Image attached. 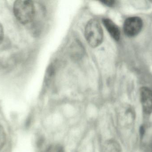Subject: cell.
<instances>
[{
  "instance_id": "obj_6",
  "label": "cell",
  "mask_w": 152,
  "mask_h": 152,
  "mask_svg": "<svg viewBox=\"0 0 152 152\" xmlns=\"http://www.w3.org/2000/svg\"><path fill=\"white\" fill-rule=\"evenodd\" d=\"M102 152H122L119 144L114 140L106 141L103 147Z\"/></svg>"
},
{
  "instance_id": "obj_3",
  "label": "cell",
  "mask_w": 152,
  "mask_h": 152,
  "mask_svg": "<svg viewBox=\"0 0 152 152\" xmlns=\"http://www.w3.org/2000/svg\"><path fill=\"white\" fill-rule=\"evenodd\" d=\"M143 23L141 18L131 17L125 20L123 25V30L126 35L134 37L139 34L142 29Z\"/></svg>"
},
{
  "instance_id": "obj_2",
  "label": "cell",
  "mask_w": 152,
  "mask_h": 152,
  "mask_svg": "<svg viewBox=\"0 0 152 152\" xmlns=\"http://www.w3.org/2000/svg\"><path fill=\"white\" fill-rule=\"evenodd\" d=\"M86 39L90 46H98L103 39V32L99 21L92 19L88 21L85 29Z\"/></svg>"
},
{
  "instance_id": "obj_1",
  "label": "cell",
  "mask_w": 152,
  "mask_h": 152,
  "mask_svg": "<svg viewBox=\"0 0 152 152\" xmlns=\"http://www.w3.org/2000/svg\"><path fill=\"white\" fill-rule=\"evenodd\" d=\"M13 12L19 21L22 24L30 23L34 19L35 9L31 1H17L13 4Z\"/></svg>"
},
{
  "instance_id": "obj_8",
  "label": "cell",
  "mask_w": 152,
  "mask_h": 152,
  "mask_svg": "<svg viewBox=\"0 0 152 152\" xmlns=\"http://www.w3.org/2000/svg\"><path fill=\"white\" fill-rule=\"evenodd\" d=\"M45 152H65L64 148L60 145H53L48 147Z\"/></svg>"
},
{
  "instance_id": "obj_10",
  "label": "cell",
  "mask_w": 152,
  "mask_h": 152,
  "mask_svg": "<svg viewBox=\"0 0 152 152\" xmlns=\"http://www.w3.org/2000/svg\"><path fill=\"white\" fill-rule=\"evenodd\" d=\"M102 2L107 6H111L115 4V1L112 0H107V1H102Z\"/></svg>"
},
{
  "instance_id": "obj_5",
  "label": "cell",
  "mask_w": 152,
  "mask_h": 152,
  "mask_svg": "<svg viewBox=\"0 0 152 152\" xmlns=\"http://www.w3.org/2000/svg\"><path fill=\"white\" fill-rule=\"evenodd\" d=\"M103 22L104 26L112 37L116 41L119 40L121 35L120 31L118 26L110 19H104Z\"/></svg>"
},
{
  "instance_id": "obj_9",
  "label": "cell",
  "mask_w": 152,
  "mask_h": 152,
  "mask_svg": "<svg viewBox=\"0 0 152 152\" xmlns=\"http://www.w3.org/2000/svg\"><path fill=\"white\" fill-rule=\"evenodd\" d=\"M4 34V29L1 24L0 23V44L2 43L3 41Z\"/></svg>"
},
{
  "instance_id": "obj_4",
  "label": "cell",
  "mask_w": 152,
  "mask_h": 152,
  "mask_svg": "<svg viewBox=\"0 0 152 152\" xmlns=\"http://www.w3.org/2000/svg\"><path fill=\"white\" fill-rule=\"evenodd\" d=\"M140 101L144 113L150 114L152 113V91L146 87H141L139 91Z\"/></svg>"
},
{
  "instance_id": "obj_7",
  "label": "cell",
  "mask_w": 152,
  "mask_h": 152,
  "mask_svg": "<svg viewBox=\"0 0 152 152\" xmlns=\"http://www.w3.org/2000/svg\"><path fill=\"white\" fill-rule=\"evenodd\" d=\"M6 142V134L2 126H0V151L4 148Z\"/></svg>"
}]
</instances>
